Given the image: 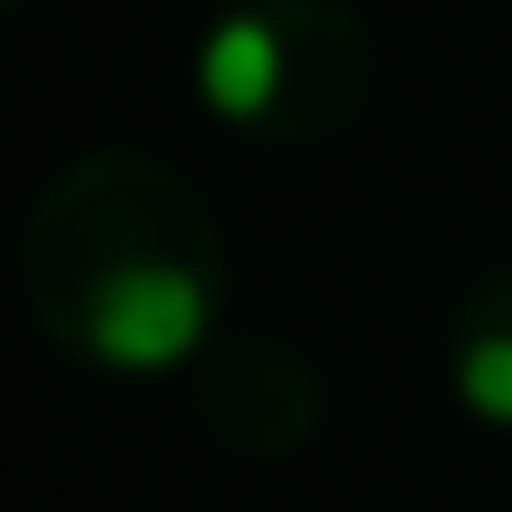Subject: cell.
I'll return each mask as SVG.
<instances>
[{"mask_svg":"<svg viewBox=\"0 0 512 512\" xmlns=\"http://www.w3.org/2000/svg\"><path fill=\"white\" fill-rule=\"evenodd\" d=\"M200 328H208L200 280H192L184 264H152V256L104 272V288H96V304H88V352H96L104 368H136V376L176 368V360L200 344Z\"/></svg>","mask_w":512,"mask_h":512,"instance_id":"cell-1","label":"cell"},{"mask_svg":"<svg viewBox=\"0 0 512 512\" xmlns=\"http://www.w3.org/2000/svg\"><path fill=\"white\" fill-rule=\"evenodd\" d=\"M280 72H288V56H280V32L264 16H224L200 40V64H192L208 112H224V120H256L280 96Z\"/></svg>","mask_w":512,"mask_h":512,"instance_id":"cell-2","label":"cell"},{"mask_svg":"<svg viewBox=\"0 0 512 512\" xmlns=\"http://www.w3.org/2000/svg\"><path fill=\"white\" fill-rule=\"evenodd\" d=\"M456 392L488 416V424H512V336H480L456 368Z\"/></svg>","mask_w":512,"mask_h":512,"instance_id":"cell-3","label":"cell"}]
</instances>
